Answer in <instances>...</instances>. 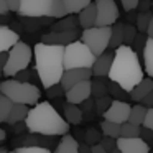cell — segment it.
Wrapping results in <instances>:
<instances>
[{"label": "cell", "instance_id": "6da1fadb", "mask_svg": "<svg viewBox=\"0 0 153 153\" xmlns=\"http://www.w3.org/2000/svg\"><path fill=\"white\" fill-rule=\"evenodd\" d=\"M35 69L45 89L61 82L64 73V46L61 45L36 43L33 48Z\"/></svg>", "mask_w": 153, "mask_h": 153}, {"label": "cell", "instance_id": "7a4b0ae2", "mask_svg": "<svg viewBox=\"0 0 153 153\" xmlns=\"http://www.w3.org/2000/svg\"><path fill=\"white\" fill-rule=\"evenodd\" d=\"M107 77L128 92L143 79L138 53L130 45H120L117 50H114V61Z\"/></svg>", "mask_w": 153, "mask_h": 153}, {"label": "cell", "instance_id": "3957f363", "mask_svg": "<svg viewBox=\"0 0 153 153\" xmlns=\"http://www.w3.org/2000/svg\"><path fill=\"white\" fill-rule=\"evenodd\" d=\"M25 125L31 133L56 137L69 132L71 123L66 122V119L61 117L50 102H38L30 109Z\"/></svg>", "mask_w": 153, "mask_h": 153}, {"label": "cell", "instance_id": "277c9868", "mask_svg": "<svg viewBox=\"0 0 153 153\" xmlns=\"http://www.w3.org/2000/svg\"><path fill=\"white\" fill-rule=\"evenodd\" d=\"M20 17L28 18H63L68 15L63 0H22Z\"/></svg>", "mask_w": 153, "mask_h": 153}, {"label": "cell", "instance_id": "5b68a950", "mask_svg": "<svg viewBox=\"0 0 153 153\" xmlns=\"http://www.w3.org/2000/svg\"><path fill=\"white\" fill-rule=\"evenodd\" d=\"M0 94H5L17 104H27V105H35L38 104L41 97V91L35 84L23 82L18 79H5L0 82Z\"/></svg>", "mask_w": 153, "mask_h": 153}, {"label": "cell", "instance_id": "8992f818", "mask_svg": "<svg viewBox=\"0 0 153 153\" xmlns=\"http://www.w3.org/2000/svg\"><path fill=\"white\" fill-rule=\"evenodd\" d=\"M96 54L81 38L64 46V69L71 68H92Z\"/></svg>", "mask_w": 153, "mask_h": 153}, {"label": "cell", "instance_id": "52a82bcc", "mask_svg": "<svg viewBox=\"0 0 153 153\" xmlns=\"http://www.w3.org/2000/svg\"><path fill=\"white\" fill-rule=\"evenodd\" d=\"M31 58H33V50L28 46L23 41H18L8 51V61L4 66L2 73L5 77H13L18 71L28 68V64L31 63Z\"/></svg>", "mask_w": 153, "mask_h": 153}, {"label": "cell", "instance_id": "ba28073f", "mask_svg": "<svg viewBox=\"0 0 153 153\" xmlns=\"http://www.w3.org/2000/svg\"><path fill=\"white\" fill-rule=\"evenodd\" d=\"M110 36H112V27H97V25H94L91 28H84L79 38L91 48V51L96 56H99L104 51L109 50Z\"/></svg>", "mask_w": 153, "mask_h": 153}, {"label": "cell", "instance_id": "9c48e42d", "mask_svg": "<svg viewBox=\"0 0 153 153\" xmlns=\"http://www.w3.org/2000/svg\"><path fill=\"white\" fill-rule=\"evenodd\" d=\"M97 7V27H112L119 20V8L114 0H96Z\"/></svg>", "mask_w": 153, "mask_h": 153}, {"label": "cell", "instance_id": "30bf717a", "mask_svg": "<svg viewBox=\"0 0 153 153\" xmlns=\"http://www.w3.org/2000/svg\"><path fill=\"white\" fill-rule=\"evenodd\" d=\"M117 148L122 153H150L148 142H145L142 137H119Z\"/></svg>", "mask_w": 153, "mask_h": 153}, {"label": "cell", "instance_id": "8fae6325", "mask_svg": "<svg viewBox=\"0 0 153 153\" xmlns=\"http://www.w3.org/2000/svg\"><path fill=\"white\" fill-rule=\"evenodd\" d=\"M92 76H94L92 68H71V69H64L63 76H61V86L64 87V91H68L74 84L91 79Z\"/></svg>", "mask_w": 153, "mask_h": 153}, {"label": "cell", "instance_id": "7c38bea8", "mask_svg": "<svg viewBox=\"0 0 153 153\" xmlns=\"http://www.w3.org/2000/svg\"><path fill=\"white\" fill-rule=\"evenodd\" d=\"M130 110H132V107L128 105V102H127V100L115 99V100H112L110 107L105 110L104 119L112 120V122H117V123H123V122H127V120H128Z\"/></svg>", "mask_w": 153, "mask_h": 153}, {"label": "cell", "instance_id": "4fadbf2b", "mask_svg": "<svg viewBox=\"0 0 153 153\" xmlns=\"http://www.w3.org/2000/svg\"><path fill=\"white\" fill-rule=\"evenodd\" d=\"M66 100L71 104H82L84 100H87L89 97H92V91H91V79L81 81V82L74 84L73 87L66 91Z\"/></svg>", "mask_w": 153, "mask_h": 153}, {"label": "cell", "instance_id": "5bb4252c", "mask_svg": "<svg viewBox=\"0 0 153 153\" xmlns=\"http://www.w3.org/2000/svg\"><path fill=\"white\" fill-rule=\"evenodd\" d=\"M81 35L77 30H59L54 31L51 30L50 33H45L41 36V41L48 45H61V46H66V45L73 43L74 40H77Z\"/></svg>", "mask_w": 153, "mask_h": 153}, {"label": "cell", "instance_id": "9a60e30c", "mask_svg": "<svg viewBox=\"0 0 153 153\" xmlns=\"http://www.w3.org/2000/svg\"><path fill=\"white\" fill-rule=\"evenodd\" d=\"M112 61H114V51H104L102 54H99L92 64L94 77H107L109 76Z\"/></svg>", "mask_w": 153, "mask_h": 153}, {"label": "cell", "instance_id": "2e32d148", "mask_svg": "<svg viewBox=\"0 0 153 153\" xmlns=\"http://www.w3.org/2000/svg\"><path fill=\"white\" fill-rule=\"evenodd\" d=\"M18 41H20V36H18L17 31H13L7 25H0V53L10 51V48Z\"/></svg>", "mask_w": 153, "mask_h": 153}, {"label": "cell", "instance_id": "e0dca14e", "mask_svg": "<svg viewBox=\"0 0 153 153\" xmlns=\"http://www.w3.org/2000/svg\"><path fill=\"white\" fill-rule=\"evenodd\" d=\"M77 18H79V27L82 28H91L96 25V20H97V7H96V2H91L86 8L77 13Z\"/></svg>", "mask_w": 153, "mask_h": 153}, {"label": "cell", "instance_id": "ac0fdd59", "mask_svg": "<svg viewBox=\"0 0 153 153\" xmlns=\"http://www.w3.org/2000/svg\"><path fill=\"white\" fill-rule=\"evenodd\" d=\"M63 112H64V119L66 122H69L71 125H79L84 119L82 109L77 107V104H71L66 100V104L63 105Z\"/></svg>", "mask_w": 153, "mask_h": 153}, {"label": "cell", "instance_id": "d6986e66", "mask_svg": "<svg viewBox=\"0 0 153 153\" xmlns=\"http://www.w3.org/2000/svg\"><path fill=\"white\" fill-rule=\"evenodd\" d=\"M54 153H79V142L69 133L61 137V142L56 145Z\"/></svg>", "mask_w": 153, "mask_h": 153}, {"label": "cell", "instance_id": "ffe728a7", "mask_svg": "<svg viewBox=\"0 0 153 153\" xmlns=\"http://www.w3.org/2000/svg\"><path fill=\"white\" fill-rule=\"evenodd\" d=\"M152 89H153V81L148 79V77H146V79L143 77V79L140 81L132 91H130V99L135 100V102H140V100H142Z\"/></svg>", "mask_w": 153, "mask_h": 153}, {"label": "cell", "instance_id": "44dd1931", "mask_svg": "<svg viewBox=\"0 0 153 153\" xmlns=\"http://www.w3.org/2000/svg\"><path fill=\"white\" fill-rule=\"evenodd\" d=\"M28 112H30V105H27V104H13V107H12V112L10 115H8L7 119V123H18V122H25L27 120V115Z\"/></svg>", "mask_w": 153, "mask_h": 153}, {"label": "cell", "instance_id": "7402d4cb", "mask_svg": "<svg viewBox=\"0 0 153 153\" xmlns=\"http://www.w3.org/2000/svg\"><path fill=\"white\" fill-rule=\"evenodd\" d=\"M77 25H79V18L71 17V13H68L66 17L58 18V20L53 23L51 30H54V31H59V30H76Z\"/></svg>", "mask_w": 153, "mask_h": 153}, {"label": "cell", "instance_id": "603a6c76", "mask_svg": "<svg viewBox=\"0 0 153 153\" xmlns=\"http://www.w3.org/2000/svg\"><path fill=\"white\" fill-rule=\"evenodd\" d=\"M123 27L125 25L120 23V22H115L112 25V36H110V50H117L120 45H123Z\"/></svg>", "mask_w": 153, "mask_h": 153}, {"label": "cell", "instance_id": "cb8c5ba5", "mask_svg": "<svg viewBox=\"0 0 153 153\" xmlns=\"http://www.w3.org/2000/svg\"><path fill=\"white\" fill-rule=\"evenodd\" d=\"M143 63H145L146 74L153 77V38H148L143 48Z\"/></svg>", "mask_w": 153, "mask_h": 153}, {"label": "cell", "instance_id": "d4e9b609", "mask_svg": "<svg viewBox=\"0 0 153 153\" xmlns=\"http://www.w3.org/2000/svg\"><path fill=\"white\" fill-rule=\"evenodd\" d=\"M146 110H148V107L138 102L137 105L132 107L130 115H128V120H130V122H133V123H137V125H143L145 117H146Z\"/></svg>", "mask_w": 153, "mask_h": 153}, {"label": "cell", "instance_id": "484cf974", "mask_svg": "<svg viewBox=\"0 0 153 153\" xmlns=\"http://www.w3.org/2000/svg\"><path fill=\"white\" fill-rule=\"evenodd\" d=\"M120 125L122 123H117V122H112V120H107L104 119L100 122V130L105 137H114V138H119L120 137Z\"/></svg>", "mask_w": 153, "mask_h": 153}, {"label": "cell", "instance_id": "4316f807", "mask_svg": "<svg viewBox=\"0 0 153 153\" xmlns=\"http://www.w3.org/2000/svg\"><path fill=\"white\" fill-rule=\"evenodd\" d=\"M109 79V77H107ZM107 89H109V94L112 97H115V99H119V100H127L130 97V92L128 91H125L122 86H119L117 82H114V81H107Z\"/></svg>", "mask_w": 153, "mask_h": 153}, {"label": "cell", "instance_id": "83f0119b", "mask_svg": "<svg viewBox=\"0 0 153 153\" xmlns=\"http://www.w3.org/2000/svg\"><path fill=\"white\" fill-rule=\"evenodd\" d=\"M91 2H92V0H63L68 13H71V15H77L82 8H86Z\"/></svg>", "mask_w": 153, "mask_h": 153}, {"label": "cell", "instance_id": "f1b7e54d", "mask_svg": "<svg viewBox=\"0 0 153 153\" xmlns=\"http://www.w3.org/2000/svg\"><path fill=\"white\" fill-rule=\"evenodd\" d=\"M13 104L15 102L10 99V97H7L5 94H0V122H7Z\"/></svg>", "mask_w": 153, "mask_h": 153}, {"label": "cell", "instance_id": "f546056e", "mask_svg": "<svg viewBox=\"0 0 153 153\" xmlns=\"http://www.w3.org/2000/svg\"><path fill=\"white\" fill-rule=\"evenodd\" d=\"M91 91H92V97H102L109 94L107 81H104V77H97V79L91 81Z\"/></svg>", "mask_w": 153, "mask_h": 153}, {"label": "cell", "instance_id": "4dcf8cb0", "mask_svg": "<svg viewBox=\"0 0 153 153\" xmlns=\"http://www.w3.org/2000/svg\"><path fill=\"white\" fill-rule=\"evenodd\" d=\"M140 128H142V125H137V123L127 120L120 125V137H140Z\"/></svg>", "mask_w": 153, "mask_h": 153}, {"label": "cell", "instance_id": "1f68e13d", "mask_svg": "<svg viewBox=\"0 0 153 153\" xmlns=\"http://www.w3.org/2000/svg\"><path fill=\"white\" fill-rule=\"evenodd\" d=\"M152 18H153V13L150 10L148 12H140V13L137 15V30L146 33V28H148Z\"/></svg>", "mask_w": 153, "mask_h": 153}, {"label": "cell", "instance_id": "d6a6232c", "mask_svg": "<svg viewBox=\"0 0 153 153\" xmlns=\"http://www.w3.org/2000/svg\"><path fill=\"white\" fill-rule=\"evenodd\" d=\"M110 104H112V99H110L107 94H105V96H102V97H96V104H94L96 114H97V115H104L105 110L110 107Z\"/></svg>", "mask_w": 153, "mask_h": 153}, {"label": "cell", "instance_id": "836d02e7", "mask_svg": "<svg viewBox=\"0 0 153 153\" xmlns=\"http://www.w3.org/2000/svg\"><path fill=\"white\" fill-rule=\"evenodd\" d=\"M17 153H51L50 148L46 146H40V145H23V146H18Z\"/></svg>", "mask_w": 153, "mask_h": 153}, {"label": "cell", "instance_id": "e575fe53", "mask_svg": "<svg viewBox=\"0 0 153 153\" xmlns=\"http://www.w3.org/2000/svg\"><path fill=\"white\" fill-rule=\"evenodd\" d=\"M146 40H148V35L143 33V31H138V33H137V36H135V40H133V43L130 45V46H132L137 53H140V51H143V48H145Z\"/></svg>", "mask_w": 153, "mask_h": 153}, {"label": "cell", "instance_id": "d590c367", "mask_svg": "<svg viewBox=\"0 0 153 153\" xmlns=\"http://www.w3.org/2000/svg\"><path fill=\"white\" fill-rule=\"evenodd\" d=\"M137 33H138V30H137V27H133V25H125L123 27V45H132L133 40H135Z\"/></svg>", "mask_w": 153, "mask_h": 153}, {"label": "cell", "instance_id": "8d00e7d4", "mask_svg": "<svg viewBox=\"0 0 153 153\" xmlns=\"http://www.w3.org/2000/svg\"><path fill=\"white\" fill-rule=\"evenodd\" d=\"M46 94H48V97H59V96H63V94H66V91L61 86V82H58V84H53L51 87H48Z\"/></svg>", "mask_w": 153, "mask_h": 153}, {"label": "cell", "instance_id": "74e56055", "mask_svg": "<svg viewBox=\"0 0 153 153\" xmlns=\"http://www.w3.org/2000/svg\"><path fill=\"white\" fill-rule=\"evenodd\" d=\"M99 143H100V145H102L109 153L112 152L114 148H117V138H114V137H105V135H104V138L100 140Z\"/></svg>", "mask_w": 153, "mask_h": 153}, {"label": "cell", "instance_id": "f35d334b", "mask_svg": "<svg viewBox=\"0 0 153 153\" xmlns=\"http://www.w3.org/2000/svg\"><path fill=\"white\" fill-rule=\"evenodd\" d=\"M15 79H18V81H23V82H30V77H31V71L30 69H22V71H18L17 74H15Z\"/></svg>", "mask_w": 153, "mask_h": 153}, {"label": "cell", "instance_id": "ab89813d", "mask_svg": "<svg viewBox=\"0 0 153 153\" xmlns=\"http://www.w3.org/2000/svg\"><path fill=\"white\" fill-rule=\"evenodd\" d=\"M123 5V10L125 12H133L135 8H138V2L140 0H120Z\"/></svg>", "mask_w": 153, "mask_h": 153}, {"label": "cell", "instance_id": "60d3db41", "mask_svg": "<svg viewBox=\"0 0 153 153\" xmlns=\"http://www.w3.org/2000/svg\"><path fill=\"white\" fill-rule=\"evenodd\" d=\"M140 137H142L145 142H153V130L142 125V128H140Z\"/></svg>", "mask_w": 153, "mask_h": 153}, {"label": "cell", "instance_id": "b9f144b4", "mask_svg": "<svg viewBox=\"0 0 153 153\" xmlns=\"http://www.w3.org/2000/svg\"><path fill=\"white\" fill-rule=\"evenodd\" d=\"M86 142L89 143H92V142H100L99 140V135H97V130H94V128H89L86 132Z\"/></svg>", "mask_w": 153, "mask_h": 153}, {"label": "cell", "instance_id": "7bdbcfd3", "mask_svg": "<svg viewBox=\"0 0 153 153\" xmlns=\"http://www.w3.org/2000/svg\"><path fill=\"white\" fill-rule=\"evenodd\" d=\"M143 127L153 130V107H148V110H146V117H145V122H143Z\"/></svg>", "mask_w": 153, "mask_h": 153}, {"label": "cell", "instance_id": "ee69618b", "mask_svg": "<svg viewBox=\"0 0 153 153\" xmlns=\"http://www.w3.org/2000/svg\"><path fill=\"white\" fill-rule=\"evenodd\" d=\"M20 4H22V0H7V5H8V10L10 12H17L20 10Z\"/></svg>", "mask_w": 153, "mask_h": 153}, {"label": "cell", "instance_id": "f6af8a7d", "mask_svg": "<svg viewBox=\"0 0 153 153\" xmlns=\"http://www.w3.org/2000/svg\"><path fill=\"white\" fill-rule=\"evenodd\" d=\"M140 104H143V105H146V107H153V89L140 100Z\"/></svg>", "mask_w": 153, "mask_h": 153}, {"label": "cell", "instance_id": "bcb514c9", "mask_svg": "<svg viewBox=\"0 0 153 153\" xmlns=\"http://www.w3.org/2000/svg\"><path fill=\"white\" fill-rule=\"evenodd\" d=\"M91 153H109V152L100 143H94V145H91Z\"/></svg>", "mask_w": 153, "mask_h": 153}, {"label": "cell", "instance_id": "7dc6e473", "mask_svg": "<svg viewBox=\"0 0 153 153\" xmlns=\"http://www.w3.org/2000/svg\"><path fill=\"white\" fill-rule=\"evenodd\" d=\"M138 7H140V12H148L150 7H152V2L150 0H140Z\"/></svg>", "mask_w": 153, "mask_h": 153}, {"label": "cell", "instance_id": "c3c4849f", "mask_svg": "<svg viewBox=\"0 0 153 153\" xmlns=\"http://www.w3.org/2000/svg\"><path fill=\"white\" fill-rule=\"evenodd\" d=\"M7 61H8V51H2L0 53V68L4 69V66L7 64Z\"/></svg>", "mask_w": 153, "mask_h": 153}, {"label": "cell", "instance_id": "681fc988", "mask_svg": "<svg viewBox=\"0 0 153 153\" xmlns=\"http://www.w3.org/2000/svg\"><path fill=\"white\" fill-rule=\"evenodd\" d=\"M8 10V5H7V0H0V15H5Z\"/></svg>", "mask_w": 153, "mask_h": 153}, {"label": "cell", "instance_id": "f907efd6", "mask_svg": "<svg viewBox=\"0 0 153 153\" xmlns=\"http://www.w3.org/2000/svg\"><path fill=\"white\" fill-rule=\"evenodd\" d=\"M79 153H91V145L89 143H79Z\"/></svg>", "mask_w": 153, "mask_h": 153}, {"label": "cell", "instance_id": "816d5d0a", "mask_svg": "<svg viewBox=\"0 0 153 153\" xmlns=\"http://www.w3.org/2000/svg\"><path fill=\"white\" fill-rule=\"evenodd\" d=\"M146 35H148V38H153V18H152V22H150L148 28H146Z\"/></svg>", "mask_w": 153, "mask_h": 153}, {"label": "cell", "instance_id": "f5cc1de1", "mask_svg": "<svg viewBox=\"0 0 153 153\" xmlns=\"http://www.w3.org/2000/svg\"><path fill=\"white\" fill-rule=\"evenodd\" d=\"M5 137H7V133H5V130L4 128H0V143L5 140Z\"/></svg>", "mask_w": 153, "mask_h": 153}, {"label": "cell", "instance_id": "db71d44e", "mask_svg": "<svg viewBox=\"0 0 153 153\" xmlns=\"http://www.w3.org/2000/svg\"><path fill=\"white\" fill-rule=\"evenodd\" d=\"M110 153H122V152H120L119 148H114V150H112V152H110Z\"/></svg>", "mask_w": 153, "mask_h": 153}, {"label": "cell", "instance_id": "11a10c76", "mask_svg": "<svg viewBox=\"0 0 153 153\" xmlns=\"http://www.w3.org/2000/svg\"><path fill=\"white\" fill-rule=\"evenodd\" d=\"M0 153H8V152H7L5 148H0Z\"/></svg>", "mask_w": 153, "mask_h": 153}, {"label": "cell", "instance_id": "9f6ffc18", "mask_svg": "<svg viewBox=\"0 0 153 153\" xmlns=\"http://www.w3.org/2000/svg\"><path fill=\"white\" fill-rule=\"evenodd\" d=\"M2 76H4V73H2V68H0V77H2Z\"/></svg>", "mask_w": 153, "mask_h": 153}, {"label": "cell", "instance_id": "6f0895ef", "mask_svg": "<svg viewBox=\"0 0 153 153\" xmlns=\"http://www.w3.org/2000/svg\"><path fill=\"white\" fill-rule=\"evenodd\" d=\"M8 153H17V150H13V152H8Z\"/></svg>", "mask_w": 153, "mask_h": 153}, {"label": "cell", "instance_id": "680465c9", "mask_svg": "<svg viewBox=\"0 0 153 153\" xmlns=\"http://www.w3.org/2000/svg\"><path fill=\"white\" fill-rule=\"evenodd\" d=\"M152 8H153V2H152Z\"/></svg>", "mask_w": 153, "mask_h": 153}]
</instances>
